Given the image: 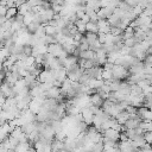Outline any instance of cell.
<instances>
[{
	"label": "cell",
	"mask_w": 152,
	"mask_h": 152,
	"mask_svg": "<svg viewBox=\"0 0 152 152\" xmlns=\"http://www.w3.org/2000/svg\"><path fill=\"white\" fill-rule=\"evenodd\" d=\"M112 76H113V80H118V81L127 80L129 76V70L122 65L114 64V66L112 69Z\"/></svg>",
	"instance_id": "cell-1"
},
{
	"label": "cell",
	"mask_w": 152,
	"mask_h": 152,
	"mask_svg": "<svg viewBox=\"0 0 152 152\" xmlns=\"http://www.w3.org/2000/svg\"><path fill=\"white\" fill-rule=\"evenodd\" d=\"M118 150L120 152H137L139 148H135L132 145L131 140H126V141H118Z\"/></svg>",
	"instance_id": "cell-2"
},
{
	"label": "cell",
	"mask_w": 152,
	"mask_h": 152,
	"mask_svg": "<svg viewBox=\"0 0 152 152\" xmlns=\"http://www.w3.org/2000/svg\"><path fill=\"white\" fill-rule=\"evenodd\" d=\"M81 116H82L83 122H84L87 126H91V125H93L94 114H93L90 107H89V108H84V109H82V110H81Z\"/></svg>",
	"instance_id": "cell-3"
},
{
	"label": "cell",
	"mask_w": 152,
	"mask_h": 152,
	"mask_svg": "<svg viewBox=\"0 0 152 152\" xmlns=\"http://www.w3.org/2000/svg\"><path fill=\"white\" fill-rule=\"evenodd\" d=\"M102 137L103 139H107V140H112V141H115L118 142L119 141V138H120V133L113 128H109V129H106L102 132Z\"/></svg>",
	"instance_id": "cell-4"
},
{
	"label": "cell",
	"mask_w": 152,
	"mask_h": 152,
	"mask_svg": "<svg viewBox=\"0 0 152 152\" xmlns=\"http://www.w3.org/2000/svg\"><path fill=\"white\" fill-rule=\"evenodd\" d=\"M102 71H103L102 66H94L89 70H86L89 78H95V80H102Z\"/></svg>",
	"instance_id": "cell-5"
},
{
	"label": "cell",
	"mask_w": 152,
	"mask_h": 152,
	"mask_svg": "<svg viewBox=\"0 0 152 152\" xmlns=\"http://www.w3.org/2000/svg\"><path fill=\"white\" fill-rule=\"evenodd\" d=\"M96 25H97V28H99V33L108 34L110 32V26H109L107 20H99L96 23Z\"/></svg>",
	"instance_id": "cell-6"
},
{
	"label": "cell",
	"mask_w": 152,
	"mask_h": 152,
	"mask_svg": "<svg viewBox=\"0 0 152 152\" xmlns=\"http://www.w3.org/2000/svg\"><path fill=\"white\" fill-rule=\"evenodd\" d=\"M89 101H90V104H91V106L101 108L102 104H103V101H104V100H103L97 93H95V94H93V95L89 96Z\"/></svg>",
	"instance_id": "cell-7"
},
{
	"label": "cell",
	"mask_w": 152,
	"mask_h": 152,
	"mask_svg": "<svg viewBox=\"0 0 152 152\" xmlns=\"http://www.w3.org/2000/svg\"><path fill=\"white\" fill-rule=\"evenodd\" d=\"M141 122L140 118H129L125 124H124V127L126 129H134L139 126V124Z\"/></svg>",
	"instance_id": "cell-8"
},
{
	"label": "cell",
	"mask_w": 152,
	"mask_h": 152,
	"mask_svg": "<svg viewBox=\"0 0 152 152\" xmlns=\"http://www.w3.org/2000/svg\"><path fill=\"white\" fill-rule=\"evenodd\" d=\"M128 119H129V115H128V113H127L126 110L120 112V113L116 115V118H115L116 122H118V124H120V125H124Z\"/></svg>",
	"instance_id": "cell-9"
},
{
	"label": "cell",
	"mask_w": 152,
	"mask_h": 152,
	"mask_svg": "<svg viewBox=\"0 0 152 152\" xmlns=\"http://www.w3.org/2000/svg\"><path fill=\"white\" fill-rule=\"evenodd\" d=\"M78 58H80V59H94V58H95V52L91 51V50L82 51V52H80Z\"/></svg>",
	"instance_id": "cell-10"
},
{
	"label": "cell",
	"mask_w": 152,
	"mask_h": 152,
	"mask_svg": "<svg viewBox=\"0 0 152 152\" xmlns=\"http://www.w3.org/2000/svg\"><path fill=\"white\" fill-rule=\"evenodd\" d=\"M86 7L91 10V11H94V12H97L101 8L100 1H96V0L95 1H86Z\"/></svg>",
	"instance_id": "cell-11"
},
{
	"label": "cell",
	"mask_w": 152,
	"mask_h": 152,
	"mask_svg": "<svg viewBox=\"0 0 152 152\" xmlns=\"http://www.w3.org/2000/svg\"><path fill=\"white\" fill-rule=\"evenodd\" d=\"M44 31H45V36H52V37H55L58 33L57 27H55L52 25H49V24L44 26Z\"/></svg>",
	"instance_id": "cell-12"
},
{
	"label": "cell",
	"mask_w": 152,
	"mask_h": 152,
	"mask_svg": "<svg viewBox=\"0 0 152 152\" xmlns=\"http://www.w3.org/2000/svg\"><path fill=\"white\" fill-rule=\"evenodd\" d=\"M30 12H32V8L28 6L27 2H25V4H23L21 6L18 7V13L21 14V15H25V14H27V13H30Z\"/></svg>",
	"instance_id": "cell-13"
},
{
	"label": "cell",
	"mask_w": 152,
	"mask_h": 152,
	"mask_svg": "<svg viewBox=\"0 0 152 152\" xmlns=\"http://www.w3.org/2000/svg\"><path fill=\"white\" fill-rule=\"evenodd\" d=\"M86 32H90V33H99V28H97V25L96 23H87L86 24Z\"/></svg>",
	"instance_id": "cell-14"
},
{
	"label": "cell",
	"mask_w": 152,
	"mask_h": 152,
	"mask_svg": "<svg viewBox=\"0 0 152 152\" xmlns=\"http://www.w3.org/2000/svg\"><path fill=\"white\" fill-rule=\"evenodd\" d=\"M17 14H18V8H17V7H11V8H7V12H6L5 18H6L7 20H10V19L14 18Z\"/></svg>",
	"instance_id": "cell-15"
},
{
	"label": "cell",
	"mask_w": 152,
	"mask_h": 152,
	"mask_svg": "<svg viewBox=\"0 0 152 152\" xmlns=\"http://www.w3.org/2000/svg\"><path fill=\"white\" fill-rule=\"evenodd\" d=\"M84 37L87 39V43L88 44H91L97 40V33H90V32H86L84 33Z\"/></svg>",
	"instance_id": "cell-16"
},
{
	"label": "cell",
	"mask_w": 152,
	"mask_h": 152,
	"mask_svg": "<svg viewBox=\"0 0 152 152\" xmlns=\"http://www.w3.org/2000/svg\"><path fill=\"white\" fill-rule=\"evenodd\" d=\"M75 26H76V28H77V31H78V33H82V34H84L86 33V24L82 21V20H76V23H75Z\"/></svg>",
	"instance_id": "cell-17"
},
{
	"label": "cell",
	"mask_w": 152,
	"mask_h": 152,
	"mask_svg": "<svg viewBox=\"0 0 152 152\" xmlns=\"http://www.w3.org/2000/svg\"><path fill=\"white\" fill-rule=\"evenodd\" d=\"M137 86H138V87H139V88H140V89L144 91V90H145L147 87H150V86H151V83H150V81H148V80L142 78L141 81H139V82L137 83Z\"/></svg>",
	"instance_id": "cell-18"
},
{
	"label": "cell",
	"mask_w": 152,
	"mask_h": 152,
	"mask_svg": "<svg viewBox=\"0 0 152 152\" xmlns=\"http://www.w3.org/2000/svg\"><path fill=\"white\" fill-rule=\"evenodd\" d=\"M102 80H103L104 82L112 81V80H113V76H112V70H103V71H102Z\"/></svg>",
	"instance_id": "cell-19"
},
{
	"label": "cell",
	"mask_w": 152,
	"mask_h": 152,
	"mask_svg": "<svg viewBox=\"0 0 152 152\" xmlns=\"http://www.w3.org/2000/svg\"><path fill=\"white\" fill-rule=\"evenodd\" d=\"M32 52H33V48H32L31 45H24V48H23V53H24L26 57L32 56Z\"/></svg>",
	"instance_id": "cell-20"
},
{
	"label": "cell",
	"mask_w": 152,
	"mask_h": 152,
	"mask_svg": "<svg viewBox=\"0 0 152 152\" xmlns=\"http://www.w3.org/2000/svg\"><path fill=\"white\" fill-rule=\"evenodd\" d=\"M142 138H144L146 144L152 145V132H144L142 133Z\"/></svg>",
	"instance_id": "cell-21"
},
{
	"label": "cell",
	"mask_w": 152,
	"mask_h": 152,
	"mask_svg": "<svg viewBox=\"0 0 152 152\" xmlns=\"http://www.w3.org/2000/svg\"><path fill=\"white\" fill-rule=\"evenodd\" d=\"M7 138H8V134L6 133V131L4 129V127H2V126H0V144H1V142H4Z\"/></svg>",
	"instance_id": "cell-22"
},
{
	"label": "cell",
	"mask_w": 152,
	"mask_h": 152,
	"mask_svg": "<svg viewBox=\"0 0 152 152\" xmlns=\"http://www.w3.org/2000/svg\"><path fill=\"white\" fill-rule=\"evenodd\" d=\"M97 40H99V43H100L101 45H103V44L106 43V34H103V33H97Z\"/></svg>",
	"instance_id": "cell-23"
},
{
	"label": "cell",
	"mask_w": 152,
	"mask_h": 152,
	"mask_svg": "<svg viewBox=\"0 0 152 152\" xmlns=\"http://www.w3.org/2000/svg\"><path fill=\"white\" fill-rule=\"evenodd\" d=\"M148 109H150V110H152V107H150V108H148Z\"/></svg>",
	"instance_id": "cell-24"
}]
</instances>
